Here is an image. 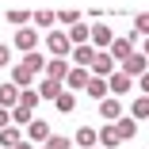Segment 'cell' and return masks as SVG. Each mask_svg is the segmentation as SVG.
<instances>
[{
    "mask_svg": "<svg viewBox=\"0 0 149 149\" xmlns=\"http://www.w3.org/2000/svg\"><path fill=\"white\" fill-rule=\"evenodd\" d=\"M130 118H134V123L149 118V96H134V100H130Z\"/></svg>",
    "mask_w": 149,
    "mask_h": 149,
    "instance_id": "cell-20",
    "label": "cell"
},
{
    "mask_svg": "<svg viewBox=\"0 0 149 149\" xmlns=\"http://www.w3.org/2000/svg\"><path fill=\"white\" fill-rule=\"evenodd\" d=\"M27 141H31V145H35V141H38V145L50 141V126L42 123V118H31V126H27Z\"/></svg>",
    "mask_w": 149,
    "mask_h": 149,
    "instance_id": "cell-15",
    "label": "cell"
},
{
    "mask_svg": "<svg viewBox=\"0 0 149 149\" xmlns=\"http://www.w3.org/2000/svg\"><path fill=\"white\" fill-rule=\"evenodd\" d=\"M19 141H23L19 126H4V130H0V149H15Z\"/></svg>",
    "mask_w": 149,
    "mask_h": 149,
    "instance_id": "cell-21",
    "label": "cell"
},
{
    "mask_svg": "<svg viewBox=\"0 0 149 149\" xmlns=\"http://www.w3.org/2000/svg\"><path fill=\"white\" fill-rule=\"evenodd\" d=\"M130 88H134V80H130L126 73H118V69H115V73L107 77V92H111L115 100H118V96H126V92H130Z\"/></svg>",
    "mask_w": 149,
    "mask_h": 149,
    "instance_id": "cell-8",
    "label": "cell"
},
{
    "mask_svg": "<svg viewBox=\"0 0 149 149\" xmlns=\"http://www.w3.org/2000/svg\"><path fill=\"white\" fill-rule=\"evenodd\" d=\"M92 57H96L92 46H73V50H69V65H73V69H88Z\"/></svg>",
    "mask_w": 149,
    "mask_h": 149,
    "instance_id": "cell-12",
    "label": "cell"
},
{
    "mask_svg": "<svg viewBox=\"0 0 149 149\" xmlns=\"http://www.w3.org/2000/svg\"><path fill=\"white\" fill-rule=\"evenodd\" d=\"M57 23H65V27H73V23H80V12H57Z\"/></svg>",
    "mask_w": 149,
    "mask_h": 149,
    "instance_id": "cell-31",
    "label": "cell"
},
{
    "mask_svg": "<svg viewBox=\"0 0 149 149\" xmlns=\"http://www.w3.org/2000/svg\"><path fill=\"white\" fill-rule=\"evenodd\" d=\"M115 134H118V141H130V138L138 134V123H134L130 115H123V118L115 123Z\"/></svg>",
    "mask_w": 149,
    "mask_h": 149,
    "instance_id": "cell-19",
    "label": "cell"
},
{
    "mask_svg": "<svg viewBox=\"0 0 149 149\" xmlns=\"http://www.w3.org/2000/svg\"><path fill=\"white\" fill-rule=\"evenodd\" d=\"M84 92H88V96H92L96 103L111 96V92H107V80H100V77H92V80H88V88H84Z\"/></svg>",
    "mask_w": 149,
    "mask_h": 149,
    "instance_id": "cell-23",
    "label": "cell"
},
{
    "mask_svg": "<svg viewBox=\"0 0 149 149\" xmlns=\"http://www.w3.org/2000/svg\"><path fill=\"white\" fill-rule=\"evenodd\" d=\"M4 126H12V111H4V107H0V130H4Z\"/></svg>",
    "mask_w": 149,
    "mask_h": 149,
    "instance_id": "cell-33",
    "label": "cell"
},
{
    "mask_svg": "<svg viewBox=\"0 0 149 149\" xmlns=\"http://www.w3.org/2000/svg\"><path fill=\"white\" fill-rule=\"evenodd\" d=\"M73 145H80V149H96V145H100V130H96V126H80V130L73 134Z\"/></svg>",
    "mask_w": 149,
    "mask_h": 149,
    "instance_id": "cell-14",
    "label": "cell"
},
{
    "mask_svg": "<svg viewBox=\"0 0 149 149\" xmlns=\"http://www.w3.org/2000/svg\"><path fill=\"white\" fill-rule=\"evenodd\" d=\"M23 65H27V69H31L35 77H42V73H46V57H42L38 50H35V54H23Z\"/></svg>",
    "mask_w": 149,
    "mask_h": 149,
    "instance_id": "cell-22",
    "label": "cell"
},
{
    "mask_svg": "<svg viewBox=\"0 0 149 149\" xmlns=\"http://www.w3.org/2000/svg\"><path fill=\"white\" fill-rule=\"evenodd\" d=\"M118 73H126L130 80H138L141 73H149V61H145V57H141V50H134V54L126 57V61H123V65H118Z\"/></svg>",
    "mask_w": 149,
    "mask_h": 149,
    "instance_id": "cell-6",
    "label": "cell"
},
{
    "mask_svg": "<svg viewBox=\"0 0 149 149\" xmlns=\"http://www.w3.org/2000/svg\"><path fill=\"white\" fill-rule=\"evenodd\" d=\"M54 107H57V111H61V115H69V111L77 107V96H73V92H61V96H57V100H54Z\"/></svg>",
    "mask_w": 149,
    "mask_h": 149,
    "instance_id": "cell-27",
    "label": "cell"
},
{
    "mask_svg": "<svg viewBox=\"0 0 149 149\" xmlns=\"http://www.w3.org/2000/svg\"><path fill=\"white\" fill-rule=\"evenodd\" d=\"M115 42V31H111V27L107 23H92V35H88V46H92V50H107Z\"/></svg>",
    "mask_w": 149,
    "mask_h": 149,
    "instance_id": "cell-5",
    "label": "cell"
},
{
    "mask_svg": "<svg viewBox=\"0 0 149 149\" xmlns=\"http://www.w3.org/2000/svg\"><path fill=\"white\" fill-rule=\"evenodd\" d=\"M54 23H57V12H31V27H35V31H46L50 35Z\"/></svg>",
    "mask_w": 149,
    "mask_h": 149,
    "instance_id": "cell-18",
    "label": "cell"
},
{
    "mask_svg": "<svg viewBox=\"0 0 149 149\" xmlns=\"http://www.w3.org/2000/svg\"><path fill=\"white\" fill-rule=\"evenodd\" d=\"M118 145V134H115V123L100 126V149H115Z\"/></svg>",
    "mask_w": 149,
    "mask_h": 149,
    "instance_id": "cell-24",
    "label": "cell"
},
{
    "mask_svg": "<svg viewBox=\"0 0 149 149\" xmlns=\"http://www.w3.org/2000/svg\"><path fill=\"white\" fill-rule=\"evenodd\" d=\"M38 42H42V35L35 31V27H23V31H15V38H12V46H15L19 54H35Z\"/></svg>",
    "mask_w": 149,
    "mask_h": 149,
    "instance_id": "cell-1",
    "label": "cell"
},
{
    "mask_svg": "<svg viewBox=\"0 0 149 149\" xmlns=\"http://www.w3.org/2000/svg\"><path fill=\"white\" fill-rule=\"evenodd\" d=\"M4 65H12V46L0 42V69H4Z\"/></svg>",
    "mask_w": 149,
    "mask_h": 149,
    "instance_id": "cell-32",
    "label": "cell"
},
{
    "mask_svg": "<svg viewBox=\"0 0 149 149\" xmlns=\"http://www.w3.org/2000/svg\"><path fill=\"white\" fill-rule=\"evenodd\" d=\"M115 69H118V65L111 61V54H107V50H96L92 65H88V73H92V77H100V80H107V77H111Z\"/></svg>",
    "mask_w": 149,
    "mask_h": 149,
    "instance_id": "cell-4",
    "label": "cell"
},
{
    "mask_svg": "<svg viewBox=\"0 0 149 149\" xmlns=\"http://www.w3.org/2000/svg\"><path fill=\"white\" fill-rule=\"evenodd\" d=\"M8 23L23 31V27H31V12H19V8H12V12H8Z\"/></svg>",
    "mask_w": 149,
    "mask_h": 149,
    "instance_id": "cell-26",
    "label": "cell"
},
{
    "mask_svg": "<svg viewBox=\"0 0 149 149\" xmlns=\"http://www.w3.org/2000/svg\"><path fill=\"white\" fill-rule=\"evenodd\" d=\"M134 42H138V38H130V35H123V38H115V42L107 46V54H111V61H115V65H123L126 57H130V54L138 50Z\"/></svg>",
    "mask_w": 149,
    "mask_h": 149,
    "instance_id": "cell-3",
    "label": "cell"
},
{
    "mask_svg": "<svg viewBox=\"0 0 149 149\" xmlns=\"http://www.w3.org/2000/svg\"><path fill=\"white\" fill-rule=\"evenodd\" d=\"M31 111H23V107H12V126H31Z\"/></svg>",
    "mask_w": 149,
    "mask_h": 149,
    "instance_id": "cell-30",
    "label": "cell"
},
{
    "mask_svg": "<svg viewBox=\"0 0 149 149\" xmlns=\"http://www.w3.org/2000/svg\"><path fill=\"white\" fill-rule=\"evenodd\" d=\"M35 84H38V88H35V92H38V100H46V103H50V100H57V96L65 92V84H57V80H46V77H38Z\"/></svg>",
    "mask_w": 149,
    "mask_h": 149,
    "instance_id": "cell-13",
    "label": "cell"
},
{
    "mask_svg": "<svg viewBox=\"0 0 149 149\" xmlns=\"http://www.w3.org/2000/svg\"><path fill=\"white\" fill-rule=\"evenodd\" d=\"M130 38H149V15H138V19H134Z\"/></svg>",
    "mask_w": 149,
    "mask_h": 149,
    "instance_id": "cell-29",
    "label": "cell"
},
{
    "mask_svg": "<svg viewBox=\"0 0 149 149\" xmlns=\"http://www.w3.org/2000/svg\"><path fill=\"white\" fill-rule=\"evenodd\" d=\"M15 149H35V145H31V141H27V138H23V141H19V145H15Z\"/></svg>",
    "mask_w": 149,
    "mask_h": 149,
    "instance_id": "cell-36",
    "label": "cell"
},
{
    "mask_svg": "<svg viewBox=\"0 0 149 149\" xmlns=\"http://www.w3.org/2000/svg\"><path fill=\"white\" fill-rule=\"evenodd\" d=\"M96 149H100V145H96Z\"/></svg>",
    "mask_w": 149,
    "mask_h": 149,
    "instance_id": "cell-37",
    "label": "cell"
},
{
    "mask_svg": "<svg viewBox=\"0 0 149 149\" xmlns=\"http://www.w3.org/2000/svg\"><path fill=\"white\" fill-rule=\"evenodd\" d=\"M35 80H38V77H35V73H31V69H27V65H23V61H12V84H15V88H19V92H23V88H31V84H35Z\"/></svg>",
    "mask_w": 149,
    "mask_h": 149,
    "instance_id": "cell-11",
    "label": "cell"
},
{
    "mask_svg": "<svg viewBox=\"0 0 149 149\" xmlns=\"http://www.w3.org/2000/svg\"><path fill=\"white\" fill-rule=\"evenodd\" d=\"M42 77H46V80H57V84H65V77H69V61H65V57H50Z\"/></svg>",
    "mask_w": 149,
    "mask_h": 149,
    "instance_id": "cell-9",
    "label": "cell"
},
{
    "mask_svg": "<svg viewBox=\"0 0 149 149\" xmlns=\"http://www.w3.org/2000/svg\"><path fill=\"white\" fill-rule=\"evenodd\" d=\"M19 107L35 115V107H38V92H31V88H23V92H19Z\"/></svg>",
    "mask_w": 149,
    "mask_h": 149,
    "instance_id": "cell-25",
    "label": "cell"
},
{
    "mask_svg": "<svg viewBox=\"0 0 149 149\" xmlns=\"http://www.w3.org/2000/svg\"><path fill=\"white\" fill-rule=\"evenodd\" d=\"M138 80H141V96H149V73H141Z\"/></svg>",
    "mask_w": 149,
    "mask_h": 149,
    "instance_id": "cell-34",
    "label": "cell"
},
{
    "mask_svg": "<svg viewBox=\"0 0 149 149\" xmlns=\"http://www.w3.org/2000/svg\"><path fill=\"white\" fill-rule=\"evenodd\" d=\"M65 35H69V42H73V46H88V35H92V27L80 19V23H73V27H69Z\"/></svg>",
    "mask_w": 149,
    "mask_h": 149,
    "instance_id": "cell-17",
    "label": "cell"
},
{
    "mask_svg": "<svg viewBox=\"0 0 149 149\" xmlns=\"http://www.w3.org/2000/svg\"><path fill=\"white\" fill-rule=\"evenodd\" d=\"M88 80H92V73H88V69H73L69 65V77H65V92H84V88H88Z\"/></svg>",
    "mask_w": 149,
    "mask_h": 149,
    "instance_id": "cell-7",
    "label": "cell"
},
{
    "mask_svg": "<svg viewBox=\"0 0 149 149\" xmlns=\"http://www.w3.org/2000/svg\"><path fill=\"white\" fill-rule=\"evenodd\" d=\"M126 111H123V103H118L115 96H107V100H100V118L103 123H118V118H123Z\"/></svg>",
    "mask_w": 149,
    "mask_h": 149,
    "instance_id": "cell-10",
    "label": "cell"
},
{
    "mask_svg": "<svg viewBox=\"0 0 149 149\" xmlns=\"http://www.w3.org/2000/svg\"><path fill=\"white\" fill-rule=\"evenodd\" d=\"M42 149H73V138H65V134H50V141H46Z\"/></svg>",
    "mask_w": 149,
    "mask_h": 149,
    "instance_id": "cell-28",
    "label": "cell"
},
{
    "mask_svg": "<svg viewBox=\"0 0 149 149\" xmlns=\"http://www.w3.org/2000/svg\"><path fill=\"white\" fill-rule=\"evenodd\" d=\"M46 50H50V57H65V61H69L73 42H69V35H65V31H50V35H46Z\"/></svg>",
    "mask_w": 149,
    "mask_h": 149,
    "instance_id": "cell-2",
    "label": "cell"
},
{
    "mask_svg": "<svg viewBox=\"0 0 149 149\" xmlns=\"http://www.w3.org/2000/svg\"><path fill=\"white\" fill-rule=\"evenodd\" d=\"M0 107L4 111H12V107H19V88L8 80V84H0Z\"/></svg>",
    "mask_w": 149,
    "mask_h": 149,
    "instance_id": "cell-16",
    "label": "cell"
},
{
    "mask_svg": "<svg viewBox=\"0 0 149 149\" xmlns=\"http://www.w3.org/2000/svg\"><path fill=\"white\" fill-rule=\"evenodd\" d=\"M141 57L149 61V38H141Z\"/></svg>",
    "mask_w": 149,
    "mask_h": 149,
    "instance_id": "cell-35",
    "label": "cell"
}]
</instances>
